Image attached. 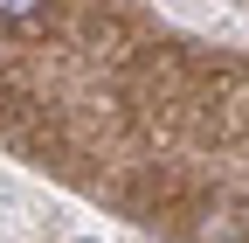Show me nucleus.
Listing matches in <instances>:
<instances>
[{"instance_id":"nucleus-1","label":"nucleus","mask_w":249,"mask_h":243,"mask_svg":"<svg viewBox=\"0 0 249 243\" xmlns=\"http://www.w3.org/2000/svg\"><path fill=\"white\" fill-rule=\"evenodd\" d=\"M49 0H0V21H35Z\"/></svg>"}]
</instances>
